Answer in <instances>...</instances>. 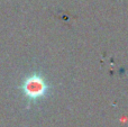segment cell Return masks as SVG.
Returning <instances> with one entry per match:
<instances>
[{
    "mask_svg": "<svg viewBox=\"0 0 128 127\" xmlns=\"http://www.w3.org/2000/svg\"><path fill=\"white\" fill-rule=\"evenodd\" d=\"M22 90L28 98L36 99L44 96L47 90L45 81L38 76H30L22 84Z\"/></svg>",
    "mask_w": 128,
    "mask_h": 127,
    "instance_id": "cell-1",
    "label": "cell"
}]
</instances>
